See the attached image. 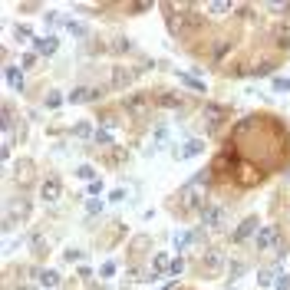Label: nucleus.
Segmentation results:
<instances>
[{
    "label": "nucleus",
    "mask_w": 290,
    "mask_h": 290,
    "mask_svg": "<svg viewBox=\"0 0 290 290\" xmlns=\"http://www.w3.org/2000/svg\"><path fill=\"white\" fill-rule=\"evenodd\" d=\"M277 241H280V231L274 224H260V231L254 234V244H257V251H274Z\"/></svg>",
    "instance_id": "obj_1"
},
{
    "label": "nucleus",
    "mask_w": 290,
    "mask_h": 290,
    "mask_svg": "<svg viewBox=\"0 0 290 290\" xmlns=\"http://www.w3.org/2000/svg\"><path fill=\"white\" fill-rule=\"evenodd\" d=\"M201 221H204L208 227H214V231H218V227H224V208L208 201V204L201 208Z\"/></svg>",
    "instance_id": "obj_2"
},
{
    "label": "nucleus",
    "mask_w": 290,
    "mask_h": 290,
    "mask_svg": "<svg viewBox=\"0 0 290 290\" xmlns=\"http://www.w3.org/2000/svg\"><path fill=\"white\" fill-rule=\"evenodd\" d=\"M60 195H63V181L60 178H47L40 185V198H43V201H56Z\"/></svg>",
    "instance_id": "obj_3"
},
{
    "label": "nucleus",
    "mask_w": 290,
    "mask_h": 290,
    "mask_svg": "<svg viewBox=\"0 0 290 290\" xmlns=\"http://www.w3.org/2000/svg\"><path fill=\"white\" fill-rule=\"evenodd\" d=\"M201 152H204V142L201 139H188L181 149H175V158L185 162V158H195V155H201Z\"/></svg>",
    "instance_id": "obj_4"
},
{
    "label": "nucleus",
    "mask_w": 290,
    "mask_h": 290,
    "mask_svg": "<svg viewBox=\"0 0 290 290\" xmlns=\"http://www.w3.org/2000/svg\"><path fill=\"white\" fill-rule=\"evenodd\" d=\"M168 267H172L168 254H155V257H152V280H162V277H168Z\"/></svg>",
    "instance_id": "obj_5"
},
{
    "label": "nucleus",
    "mask_w": 290,
    "mask_h": 290,
    "mask_svg": "<svg viewBox=\"0 0 290 290\" xmlns=\"http://www.w3.org/2000/svg\"><path fill=\"white\" fill-rule=\"evenodd\" d=\"M33 43H37V53H43V56H53L56 50H60V40H56L53 33H50V37H37Z\"/></svg>",
    "instance_id": "obj_6"
},
{
    "label": "nucleus",
    "mask_w": 290,
    "mask_h": 290,
    "mask_svg": "<svg viewBox=\"0 0 290 290\" xmlns=\"http://www.w3.org/2000/svg\"><path fill=\"white\" fill-rule=\"evenodd\" d=\"M254 231H260L257 218H247V221H244V224H241V227H237V231H234V234H231V241H234V244H241L244 237H251Z\"/></svg>",
    "instance_id": "obj_7"
},
{
    "label": "nucleus",
    "mask_w": 290,
    "mask_h": 290,
    "mask_svg": "<svg viewBox=\"0 0 290 290\" xmlns=\"http://www.w3.org/2000/svg\"><path fill=\"white\" fill-rule=\"evenodd\" d=\"M96 96H99V89H89V86H79V89H73L66 99L70 102H93Z\"/></svg>",
    "instance_id": "obj_8"
},
{
    "label": "nucleus",
    "mask_w": 290,
    "mask_h": 290,
    "mask_svg": "<svg viewBox=\"0 0 290 290\" xmlns=\"http://www.w3.org/2000/svg\"><path fill=\"white\" fill-rule=\"evenodd\" d=\"M126 109L139 116V112H145V99H142V96H129V99H126Z\"/></svg>",
    "instance_id": "obj_9"
},
{
    "label": "nucleus",
    "mask_w": 290,
    "mask_h": 290,
    "mask_svg": "<svg viewBox=\"0 0 290 290\" xmlns=\"http://www.w3.org/2000/svg\"><path fill=\"white\" fill-rule=\"evenodd\" d=\"M191 241H195V234H188V231H178V234H175V251H185Z\"/></svg>",
    "instance_id": "obj_10"
},
{
    "label": "nucleus",
    "mask_w": 290,
    "mask_h": 290,
    "mask_svg": "<svg viewBox=\"0 0 290 290\" xmlns=\"http://www.w3.org/2000/svg\"><path fill=\"white\" fill-rule=\"evenodd\" d=\"M56 283H60L56 270H43V274H40V287H56Z\"/></svg>",
    "instance_id": "obj_11"
},
{
    "label": "nucleus",
    "mask_w": 290,
    "mask_h": 290,
    "mask_svg": "<svg viewBox=\"0 0 290 290\" xmlns=\"http://www.w3.org/2000/svg\"><path fill=\"white\" fill-rule=\"evenodd\" d=\"M204 264L211 267V270H221V264H224V254H221V251H211L208 257H204Z\"/></svg>",
    "instance_id": "obj_12"
},
{
    "label": "nucleus",
    "mask_w": 290,
    "mask_h": 290,
    "mask_svg": "<svg viewBox=\"0 0 290 290\" xmlns=\"http://www.w3.org/2000/svg\"><path fill=\"white\" fill-rule=\"evenodd\" d=\"M4 76H7V83H17V86H20V93H24V83H20V66H7V73H4Z\"/></svg>",
    "instance_id": "obj_13"
},
{
    "label": "nucleus",
    "mask_w": 290,
    "mask_h": 290,
    "mask_svg": "<svg viewBox=\"0 0 290 290\" xmlns=\"http://www.w3.org/2000/svg\"><path fill=\"white\" fill-rule=\"evenodd\" d=\"M277 274H280V270H260V274H257V283H260V287H270Z\"/></svg>",
    "instance_id": "obj_14"
},
{
    "label": "nucleus",
    "mask_w": 290,
    "mask_h": 290,
    "mask_svg": "<svg viewBox=\"0 0 290 290\" xmlns=\"http://www.w3.org/2000/svg\"><path fill=\"white\" fill-rule=\"evenodd\" d=\"M96 142H99V145H112V129H109V126H106V129L99 126V132H96Z\"/></svg>",
    "instance_id": "obj_15"
},
{
    "label": "nucleus",
    "mask_w": 290,
    "mask_h": 290,
    "mask_svg": "<svg viewBox=\"0 0 290 290\" xmlns=\"http://www.w3.org/2000/svg\"><path fill=\"white\" fill-rule=\"evenodd\" d=\"M17 40H20V43H24V40H37V37H33V30H30V27H27V24H20V27H17Z\"/></svg>",
    "instance_id": "obj_16"
},
{
    "label": "nucleus",
    "mask_w": 290,
    "mask_h": 290,
    "mask_svg": "<svg viewBox=\"0 0 290 290\" xmlns=\"http://www.w3.org/2000/svg\"><path fill=\"white\" fill-rule=\"evenodd\" d=\"M178 79H181V83H185V86H191V89H198V93H201V83H198V79L195 76H188V73H178Z\"/></svg>",
    "instance_id": "obj_17"
},
{
    "label": "nucleus",
    "mask_w": 290,
    "mask_h": 290,
    "mask_svg": "<svg viewBox=\"0 0 290 290\" xmlns=\"http://www.w3.org/2000/svg\"><path fill=\"white\" fill-rule=\"evenodd\" d=\"M201 10H208V14H224V10H231V4L221 0V4H208V7H201Z\"/></svg>",
    "instance_id": "obj_18"
},
{
    "label": "nucleus",
    "mask_w": 290,
    "mask_h": 290,
    "mask_svg": "<svg viewBox=\"0 0 290 290\" xmlns=\"http://www.w3.org/2000/svg\"><path fill=\"white\" fill-rule=\"evenodd\" d=\"M181 270H185V260H181V257H175V260H172V267H168V277H178Z\"/></svg>",
    "instance_id": "obj_19"
},
{
    "label": "nucleus",
    "mask_w": 290,
    "mask_h": 290,
    "mask_svg": "<svg viewBox=\"0 0 290 290\" xmlns=\"http://www.w3.org/2000/svg\"><path fill=\"white\" fill-rule=\"evenodd\" d=\"M33 63H37V53H24V56H20V70H30Z\"/></svg>",
    "instance_id": "obj_20"
},
{
    "label": "nucleus",
    "mask_w": 290,
    "mask_h": 290,
    "mask_svg": "<svg viewBox=\"0 0 290 290\" xmlns=\"http://www.w3.org/2000/svg\"><path fill=\"white\" fill-rule=\"evenodd\" d=\"M76 175H79V178H93V175H96V168H93V165H79V168H76Z\"/></svg>",
    "instance_id": "obj_21"
},
{
    "label": "nucleus",
    "mask_w": 290,
    "mask_h": 290,
    "mask_svg": "<svg viewBox=\"0 0 290 290\" xmlns=\"http://www.w3.org/2000/svg\"><path fill=\"white\" fill-rule=\"evenodd\" d=\"M43 20H47V27H56V24H60V14H56V10H47Z\"/></svg>",
    "instance_id": "obj_22"
},
{
    "label": "nucleus",
    "mask_w": 290,
    "mask_h": 290,
    "mask_svg": "<svg viewBox=\"0 0 290 290\" xmlns=\"http://www.w3.org/2000/svg\"><path fill=\"white\" fill-rule=\"evenodd\" d=\"M99 274H102V277H112V274H116V264H112V260H106V264L99 267Z\"/></svg>",
    "instance_id": "obj_23"
},
{
    "label": "nucleus",
    "mask_w": 290,
    "mask_h": 290,
    "mask_svg": "<svg viewBox=\"0 0 290 290\" xmlns=\"http://www.w3.org/2000/svg\"><path fill=\"white\" fill-rule=\"evenodd\" d=\"M60 102H63V96L50 93V96H47V109H56V106H60Z\"/></svg>",
    "instance_id": "obj_24"
},
{
    "label": "nucleus",
    "mask_w": 290,
    "mask_h": 290,
    "mask_svg": "<svg viewBox=\"0 0 290 290\" xmlns=\"http://www.w3.org/2000/svg\"><path fill=\"white\" fill-rule=\"evenodd\" d=\"M277 290H290V277H283V274H277Z\"/></svg>",
    "instance_id": "obj_25"
},
{
    "label": "nucleus",
    "mask_w": 290,
    "mask_h": 290,
    "mask_svg": "<svg viewBox=\"0 0 290 290\" xmlns=\"http://www.w3.org/2000/svg\"><path fill=\"white\" fill-rule=\"evenodd\" d=\"M102 211V201H96V198H93V201H89V214H99Z\"/></svg>",
    "instance_id": "obj_26"
},
{
    "label": "nucleus",
    "mask_w": 290,
    "mask_h": 290,
    "mask_svg": "<svg viewBox=\"0 0 290 290\" xmlns=\"http://www.w3.org/2000/svg\"><path fill=\"white\" fill-rule=\"evenodd\" d=\"M274 86H277V89H290V79H280V76H277V79H274Z\"/></svg>",
    "instance_id": "obj_27"
},
{
    "label": "nucleus",
    "mask_w": 290,
    "mask_h": 290,
    "mask_svg": "<svg viewBox=\"0 0 290 290\" xmlns=\"http://www.w3.org/2000/svg\"><path fill=\"white\" fill-rule=\"evenodd\" d=\"M24 290H33V287H24Z\"/></svg>",
    "instance_id": "obj_28"
}]
</instances>
